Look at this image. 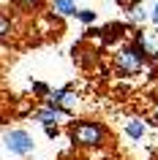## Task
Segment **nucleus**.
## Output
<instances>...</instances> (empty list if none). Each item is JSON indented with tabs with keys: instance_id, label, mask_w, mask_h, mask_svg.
<instances>
[{
	"instance_id": "9b49d317",
	"label": "nucleus",
	"mask_w": 158,
	"mask_h": 160,
	"mask_svg": "<svg viewBox=\"0 0 158 160\" xmlns=\"http://www.w3.org/2000/svg\"><path fill=\"white\" fill-rule=\"evenodd\" d=\"M33 90H35L38 95H44V92H46V84H41V82H35V84H33Z\"/></svg>"
},
{
	"instance_id": "f257e3e1",
	"label": "nucleus",
	"mask_w": 158,
	"mask_h": 160,
	"mask_svg": "<svg viewBox=\"0 0 158 160\" xmlns=\"http://www.w3.org/2000/svg\"><path fill=\"white\" fill-rule=\"evenodd\" d=\"M144 62H147V52H144V38L142 35L136 38V46H123L115 57L117 73H123V76L139 73L142 68H144Z\"/></svg>"
},
{
	"instance_id": "9d476101",
	"label": "nucleus",
	"mask_w": 158,
	"mask_h": 160,
	"mask_svg": "<svg viewBox=\"0 0 158 160\" xmlns=\"http://www.w3.org/2000/svg\"><path fill=\"white\" fill-rule=\"evenodd\" d=\"M76 17H79V19H82V22H84V25H90V22H93V19H95V11H76Z\"/></svg>"
},
{
	"instance_id": "4468645a",
	"label": "nucleus",
	"mask_w": 158,
	"mask_h": 160,
	"mask_svg": "<svg viewBox=\"0 0 158 160\" xmlns=\"http://www.w3.org/2000/svg\"><path fill=\"white\" fill-rule=\"evenodd\" d=\"M155 119H158V103H155Z\"/></svg>"
},
{
	"instance_id": "0eeeda50",
	"label": "nucleus",
	"mask_w": 158,
	"mask_h": 160,
	"mask_svg": "<svg viewBox=\"0 0 158 160\" xmlns=\"http://www.w3.org/2000/svg\"><path fill=\"white\" fill-rule=\"evenodd\" d=\"M125 133L131 136V138H142V136H144V125H142V119H131V122L125 125Z\"/></svg>"
},
{
	"instance_id": "423d86ee",
	"label": "nucleus",
	"mask_w": 158,
	"mask_h": 160,
	"mask_svg": "<svg viewBox=\"0 0 158 160\" xmlns=\"http://www.w3.org/2000/svg\"><path fill=\"white\" fill-rule=\"evenodd\" d=\"M76 3H79V0H55V14L71 17V14H76Z\"/></svg>"
},
{
	"instance_id": "6e6552de",
	"label": "nucleus",
	"mask_w": 158,
	"mask_h": 160,
	"mask_svg": "<svg viewBox=\"0 0 158 160\" xmlns=\"http://www.w3.org/2000/svg\"><path fill=\"white\" fill-rule=\"evenodd\" d=\"M11 33H14V22H11L6 14H0V41H6Z\"/></svg>"
},
{
	"instance_id": "f03ea898",
	"label": "nucleus",
	"mask_w": 158,
	"mask_h": 160,
	"mask_svg": "<svg viewBox=\"0 0 158 160\" xmlns=\"http://www.w3.org/2000/svg\"><path fill=\"white\" fill-rule=\"evenodd\" d=\"M68 136H71V141L79 144V147H98V144H104L106 130H104L98 122L82 119V122H74V125L68 128Z\"/></svg>"
},
{
	"instance_id": "1a4fd4ad",
	"label": "nucleus",
	"mask_w": 158,
	"mask_h": 160,
	"mask_svg": "<svg viewBox=\"0 0 158 160\" xmlns=\"http://www.w3.org/2000/svg\"><path fill=\"white\" fill-rule=\"evenodd\" d=\"M14 3H17L19 8H25V11H33V8H38V6H41L44 0H14Z\"/></svg>"
},
{
	"instance_id": "7ed1b4c3",
	"label": "nucleus",
	"mask_w": 158,
	"mask_h": 160,
	"mask_svg": "<svg viewBox=\"0 0 158 160\" xmlns=\"http://www.w3.org/2000/svg\"><path fill=\"white\" fill-rule=\"evenodd\" d=\"M6 147H8L14 155H30L33 152V138L25 133V130H8L6 133Z\"/></svg>"
},
{
	"instance_id": "f8f14e48",
	"label": "nucleus",
	"mask_w": 158,
	"mask_h": 160,
	"mask_svg": "<svg viewBox=\"0 0 158 160\" xmlns=\"http://www.w3.org/2000/svg\"><path fill=\"white\" fill-rule=\"evenodd\" d=\"M46 136H49V138H55V136H57V125H52V128H46Z\"/></svg>"
},
{
	"instance_id": "39448f33",
	"label": "nucleus",
	"mask_w": 158,
	"mask_h": 160,
	"mask_svg": "<svg viewBox=\"0 0 158 160\" xmlns=\"http://www.w3.org/2000/svg\"><path fill=\"white\" fill-rule=\"evenodd\" d=\"M66 117V111H60V109H55V106H44V109H38L33 114V119H38L44 128H52V125H57L60 119Z\"/></svg>"
},
{
	"instance_id": "ddd939ff",
	"label": "nucleus",
	"mask_w": 158,
	"mask_h": 160,
	"mask_svg": "<svg viewBox=\"0 0 158 160\" xmlns=\"http://www.w3.org/2000/svg\"><path fill=\"white\" fill-rule=\"evenodd\" d=\"M153 19L158 22V3H155V11H153Z\"/></svg>"
},
{
	"instance_id": "20e7f679",
	"label": "nucleus",
	"mask_w": 158,
	"mask_h": 160,
	"mask_svg": "<svg viewBox=\"0 0 158 160\" xmlns=\"http://www.w3.org/2000/svg\"><path fill=\"white\" fill-rule=\"evenodd\" d=\"M76 103H79V95L74 92V90H55V92L49 95V106H55V109H60V111H71L76 106Z\"/></svg>"
}]
</instances>
